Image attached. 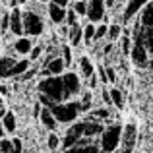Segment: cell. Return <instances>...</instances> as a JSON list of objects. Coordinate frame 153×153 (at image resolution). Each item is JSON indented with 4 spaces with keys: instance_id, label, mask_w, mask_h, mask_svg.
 <instances>
[{
    "instance_id": "17",
    "label": "cell",
    "mask_w": 153,
    "mask_h": 153,
    "mask_svg": "<svg viewBox=\"0 0 153 153\" xmlns=\"http://www.w3.org/2000/svg\"><path fill=\"white\" fill-rule=\"evenodd\" d=\"M68 45L70 47H79L83 41V27L79 25V23H76V25H70L68 27Z\"/></svg>"
},
{
    "instance_id": "33",
    "label": "cell",
    "mask_w": 153,
    "mask_h": 153,
    "mask_svg": "<svg viewBox=\"0 0 153 153\" xmlns=\"http://www.w3.org/2000/svg\"><path fill=\"white\" fill-rule=\"evenodd\" d=\"M41 54H43V45H35L33 49H31V52H29V56H27V58H29L31 62H35V60L41 58Z\"/></svg>"
},
{
    "instance_id": "26",
    "label": "cell",
    "mask_w": 153,
    "mask_h": 153,
    "mask_svg": "<svg viewBox=\"0 0 153 153\" xmlns=\"http://www.w3.org/2000/svg\"><path fill=\"white\" fill-rule=\"evenodd\" d=\"M60 143H62V140L58 138V134H56V132H51L49 138H47V146H49V149L51 151H56L60 147Z\"/></svg>"
},
{
    "instance_id": "30",
    "label": "cell",
    "mask_w": 153,
    "mask_h": 153,
    "mask_svg": "<svg viewBox=\"0 0 153 153\" xmlns=\"http://www.w3.org/2000/svg\"><path fill=\"white\" fill-rule=\"evenodd\" d=\"M118 41H120V49H122L124 54H130V51H132V41H130V37H128L126 33H122V37H120Z\"/></svg>"
},
{
    "instance_id": "6",
    "label": "cell",
    "mask_w": 153,
    "mask_h": 153,
    "mask_svg": "<svg viewBox=\"0 0 153 153\" xmlns=\"http://www.w3.org/2000/svg\"><path fill=\"white\" fill-rule=\"evenodd\" d=\"M147 49H146V45H143V39L140 37V33H136L134 31V41H132V51H130V56H132V62L136 64V66H140V68H146V64H147Z\"/></svg>"
},
{
    "instance_id": "12",
    "label": "cell",
    "mask_w": 153,
    "mask_h": 153,
    "mask_svg": "<svg viewBox=\"0 0 153 153\" xmlns=\"http://www.w3.org/2000/svg\"><path fill=\"white\" fill-rule=\"evenodd\" d=\"M10 33L14 37L23 35V12L19 10V6L10 10Z\"/></svg>"
},
{
    "instance_id": "41",
    "label": "cell",
    "mask_w": 153,
    "mask_h": 153,
    "mask_svg": "<svg viewBox=\"0 0 153 153\" xmlns=\"http://www.w3.org/2000/svg\"><path fill=\"white\" fill-rule=\"evenodd\" d=\"M105 70H107V78H108V83H112V82H116V72L112 70L111 66H105Z\"/></svg>"
},
{
    "instance_id": "22",
    "label": "cell",
    "mask_w": 153,
    "mask_h": 153,
    "mask_svg": "<svg viewBox=\"0 0 153 153\" xmlns=\"http://www.w3.org/2000/svg\"><path fill=\"white\" fill-rule=\"evenodd\" d=\"M111 99H112V107H116V108H122L124 107V95H122V91L118 89V87H111Z\"/></svg>"
},
{
    "instance_id": "20",
    "label": "cell",
    "mask_w": 153,
    "mask_h": 153,
    "mask_svg": "<svg viewBox=\"0 0 153 153\" xmlns=\"http://www.w3.org/2000/svg\"><path fill=\"white\" fill-rule=\"evenodd\" d=\"M79 72H82V78H85V79H89L95 74V66L89 56H82L79 58Z\"/></svg>"
},
{
    "instance_id": "54",
    "label": "cell",
    "mask_w": 153,
    "mask_h": 153,
    "mask_svg": "<svg viewBox=\"0 0 153 153\" xmlns=\"http://www.w3.org/2000/svg\"><path fill=\"white\" fill-rule=\"evenodd\" d=\"M0 35H2V33H0Z\"/></svg>"
},
{
    "instance_id": "19",
    "label": "cell",
    "mask_w": 153,
    "mask_h": 153,
    "mask_svg": "<svg viewBox=\"0 0 153 153\" xmlns=\"http://www.w3.org/2000/svg\"><path fill=\"white\" fill-rule=\"evenodd\" d=\"M31 66H33V64H31L29 58H18L16 64H14V70H12V78H19V76H23Z\"/></svg>"
},
{
    "instance_id": "32",
    "label": "cell",
    "mask_w": 153,
    "mask_h": 153,
    "mask_svg": "<svg viewBox=\"0 0 153 153\" xmlns=\"http://www.w3.org/2000/svg\"><path fill=\"white\" fill-rule=\"evenodd\" d=\"M6 31H10V12H4L0 18V33L4 35Z\"/></svg>"
},
{
    "instance_id": "23",
    "label": "cell",
    "mask_w": 153,
    "mask_h": 153,
    "mask_svg": "<svg viewBox=\"0 0 153 153\" xmlns=\"http://www.w3.org/2000/svg\"><path fill=\"white\" fill-rule=\"evenodd\" d=\"M122 27L118 25V23H112V25H108V33H107V39H108V43H114V41H118L120 37H122Z\"/></svg>"
},
{
    "instance_id": "1",
    "label": "cell",
    "mask_w": 153,
    "mask_h": 153,
    "mask_svg": "<svg viewBox=\"0 0 153 153\" xmlns=\"http://www.w3.org/2000/svg\"><path fill=\"white\" fill-rule=\"evenodd\" d=\"M136 33H140V37L143 39V45L149 54H153V0L142 8V18L134 27Z\"/></svg>"
},
{
    "instance_id": "24",
    "label": "cell",
    "mask_w": 153,
    "mask_h": 153,
    "mask_svg": "<svg viewBox=\"0 0 153 153\" xmlns=\"http://www.w3.org/2000/svg\"><path fill=\"white\" fill-rule=\"evenodd\" d=\"M70 6L74 8V12L79 16V18H85L87 16V0H72Z\"/></svg>"
},
{
    "instance_id": "40",
    "label": "cell",
    "mask_w": 153,
    "mask_h": 153,
    "mask_svg": "<svg viewBox=\"0 0 153 153\" xmlns=\"http://www.w3.org/2000/svg\"><path fill=\"white\" fill-rule=\"evenodd\" d=\"M101 99H103V103H105V105H108V107L112 105V99H111V91H108V89H103V93H101Z\"/></svg>"
},
{
    "instance_id": "14",
    "label": "cell",
    "mask_w": 153,
    "mask_h": 153,
    "mask_svg": "<svg viewBox=\"0 0 153 153\" xmlns=\"http://www.w3.org/2000/svg\"><path fill=\"white\" fill-rule=\"evenodd\" d=\"M147 2H149V0H128L126 10H124V14H122V22L128 23L132 18H136V16L142 12V8L146 6Z\"/></svg>"
},
{
    "instance_id": "28",
    "label": "cell",
    "mask_w": 153,
    "mask_h": 153,
    "mask_svg": "<svg viewBox=\"0 0 153 153\" xmlns=\"http://www.w3.org/2000/svg\"><path fill=\"white\" fill-rule=\"evenodd\" d=\"M91 101H93V97H91V89L89 91H83V97H82V101H79L82 112H87L91 108Z\"/></svg>"
},
{
    "instance_id": "43",
    "label": "cell",
    "mask_w": 153,
    "mask_h": 153,
    "mask_svg": "<svg viewBox=\"0 0 153 153\" xmlns=\"http://www.w3.org/2000/svg\"><path fill=\"white\" fill-rule=\"evenodd\" d=\"M49 2H54V4H58V6H62V8H68L72 0H49Z\"/></svg>"
},
{
    "instance_id": "31",
    "label": "cell",
    "mask_w": 153,
    "mask_h": 153,
    "mask_svg": "<svg viewBox=\"0 0 153 153\" xmlns=\"http://www.w3.org/2000/svg\"><path fill=\"white\" fill-rule=\"evenodd\" d=\"M91 116L93 118H97V120H107V118H111V111L108 108H95L93 112H91Z\"/></svg>"
},
{
    "instance_id": "3",
    "label": "cell",
    "mask_w": 153,
    "mask_h": 153,
    "mask_svg": "<svg viewBox=\"0 0 153 153\" xmlns=\"http://www.w3.org/2000/svg\"><path fill=\"white\" fill-rule=\"evenodd\" d=\"M51 111L58 124H74L78 120V116L82 114L79 101H76V99H70V101H64V103H54L51 107Z\"/></svg>"
},
{
    "instance_id": "7",
    "label": "cell",
    "mask_w": 153,
    "mask_h": 153,
    "mask_svg": "<svg viewBox=\"0 0 153 153\" xmlns=\"http://www.w3.org/2000/svg\"><path fill=\"white\" fill-rule=\"evenodd\" d=\"M82 138H83V120H82V122H78V120H76V122L68 128V132L64 134L60 147H62V149H70V147H74Z\"/></svg>"
},
{
    "instance_id": "48",
    "label": "cell",
    "mask_w": 153,
    "mask_h": 153,
    "mask_svg": "<svg viewBox=\"0 0 153 153\" xmlns=\"http://www.w3.org/2000/svg\"><path fill=\"white\" fill-rule=\"evenodd\" d=\"M4 114H6V108H4V107H0V118H2Z\"/></svg>"
},
{
    "instance_id": "21",
    "label": "cell",
    "mask_w": 153,
    "mask_h": 153,
    "mask_svg": "<svg viewBox=\"0 0 153 153\" xmlns=\"http://www.w3.org/2000/svg\"><path fill=\"white\" fill-rule=\"evenodd\" d=\"M2 126H4V130L8 132V134H14L16 132V128H18V120H16V114L12 111H6V114L2 116Z\"/></svg>"
},
{
    "instance_id": "34",
    "label": "cell",
    "mask_w": 153,
    "mask_h": 153,
    "mask_svg": "<svg viewBox=\"0 0 153 153\" xmlns=\"http://www.w3.org/2000/svg\"><path fill=\"white\" fill-rule=\"evenodd\" d=\"M12 149H14L12 140H8V138H2V140H0V153H12Z\"/></svg>"
},
{
    "instance_id": "51",
    "label": "cell",
    "mask_w": 153,
    "mask_h": 153,
    "mask_svg": "<svg viewBox=\"0 0 153 153\" xmlns=\"http://www.w3.org/2000/svg\"><path fill=\"white\" fill-rule=\"evenodd\" d=\"M2 14H4V8H2V4H0V18H2Z\"/></svg>"
},
{
    "instance_id": "4",
    "label": "cell",
    "mask_w": 153,
    "mask_h": 153,
    "mask_svg": "<svg viewBox=\"0 0 153 153\" xmlns=\"http://www.w3.org/2000/svg\"><path fill=\"white\" fill-rule=\"evenodd\" d=\"M120 140H122V126L120 124H111V126H105L101 140H99V151L101 153H114L120 146Z\"/></svg>"
},
{
    "instance_id": "45",
    "label": "cell",
    "mask_w": 153,
    "mask_h": 153,
    "mask_svg": "<svg viewBox=\"0 0 153 153\" xmlns=\"http://www.w3.org/2000/svg\"><path fill=\"white\" fill-rule=\"evenodd\" d=\"M0 95H2V97H4V95H8V87L2 85V83H0Z\"/></svg>"
},
{
    "instance_id": "5",
    "label": "cell",
    "mask_w": 153,
    "mask_h": 153,
    "mask_svg": "<svg viewBox=\"0 0 153 153\" xmlns=\"http://www.w3.org/2000/svg\"><path fill=\"white\" fill-rule=\"evenodd\" d=\"M45 31V22L43 18L33 10L23 12V35L27 37H39Z\"/></svg>"
},
{
    "instance_id": "25",
    "label": "cell",
    "mask_w": 153,
    "mask_h": 153,
    "mask_svg": "<svg viewBox=\"0 0 153 153\" xmlns=\"http://www.w3.org/2000/svg\"><path fill=\"white\" fill-rule=\"evenodd\" d=\"M95 27L97 25H95L93 22H87V25H83V41H85L87 45L95 39Z\"/></svg>"
},
{
    "instance_id": "15",
    "label": "cell",
    "mask_w": 153,
    "mask_h": 153,
    "mask_svg": "<svg viewBox=\"0 0 153 153\" xmlns=\"http://www.w3.org/2000/svg\"><path fill=\"white\" fill-rule=\"evenodd\" d=\"M47 14H49V18H51L52 23L62 25L64 19H66V8L58 6V4H54V2H49V4H47Z\"/></svg>"
},
{
    "instance_id": "37",
    "label": "cell",
    "mask_w": 153,
    "mask_h": 153,
    "mask_svg": "<svg viewBox=\"0 0 153 153\" xmlns=\"http://www.w3.org/2000/svg\"><path fill=\"white\" fill-rule=\"evenodd\" d=\"M78 153H101L99 151V146L97 143H91V146H85V147H79Z\"/></svg>"
},
{
    "instance_id": "36",
    "label": "cell",
    "mask_w": 153,
    "mask_h": 153,
    "mask_svg": "<svg viewBox=\"0 0 153 153\" xmlns=\"http://www.w3.org/2000/svg\"><path fill=\"white\" fill-rule=\"evenodd\" d=\"M95 74H97V78H99V82L103 83H108V78H107V70H105V66H99L97 68V72H95Z\"/></svg>"
},
{
    "instance_id": "9",
    "label": "cell",
    "mask_w": 153,
    "mask_h": 153,
    "mask_svg": "<svg viewBox=\"0 0 153 153\" xmlns=\"http://www.w3.org/2000/svg\"><path fill=\"white\" fill-rule=\"evenodd\" d=\"M136 134H138V128L136 124H126L122 126V140H120V149H116L114 153H132L136 146Z\"/></svg>"
},
{
    "instance_id": "42",
    "label": "cell",
    "mask_w": 153,
    "mask_h": 153,
    "mask_svg": "<svg viewBox=\"0 0 153 153\" xmlns=\"http://www.w3.org/2000/svg\"><path fill=\"white\" fill-rule=\"evenodd\" d=\"M87 82H89V89H95V87H97V83H99V78H97V74H93L89 79H87Z\"/></svg>"
},
{
    "instance_id": "44",
    "label": "cell",
    "mask_w": 153,
    "mask_h": 153,
    "mask_svg": "<svg viewBox=\"0 0 153 153\" xmlns=\"http://www.w3.org/2000/svg\"><path fill=\"white\" fill-rule=\"evenodd\" d=\"M114 2H116V0H105V8H107V10H108V8H112V6H114Z\"/></svg>"
},
{
    "instance_id": "46",
    "label": "cell",
    "mask_w": 153,
    "mask_h": 153,
    "mask_svg": "<svg viewBox=\"0 0 153 153\" xmlns=\"http://www.w3.org/2000/svg\"><path fill=\"white\" fill-rule=\"evenodd\" d=\"M6 136V130H4V126H2V120H0V140Z\"/></svg>"
},
{
    "instance_id": "35",
    "label": "cell",
    "mask_w": 153,
    "mask_h": 153,
    "mask_svg": "<svg viewBox=\"0 0 153 153\" xmlns=\"http://www.w3.org/2000/svg\"><path fill=\"white\" fill-rule=\"evenodd\" d=\"M62 58H64V62H66V66H72V47L70 45L62 47Z\"/></svg>"
},
{
    "instance_id": "27",
    "label": "cell",
    "mask_w": 153,
    "mask_h": 153,
    "mask_svg": "<svg viewBox=\"0 0 153 153\" xmlns=\"http://www.w3.org/2000/svg\"><path fill=\"white\" fill-rule=\"evenodd\" d=\"M78 19H79V16L74 12V8H72V6H70V8H66V19H64V23L70 27V25H76V23H79Z\"/></svg>"
},
{
    "instance_id": "47",
    "label": "cell",
    "mask_w": 153,
    "mask_h": 153,
    "mask_svg": "<svg viewBox=\"0 0 153 153\" xmlns=\"http://www.w3.org/2000/svg\"><path fill=\"white\" fill-rule=\"evenodd\" d=\"M146 68H153V58H151V60H147V64H146Z\"/></svg>"
},
{
    "instance_id": "49",
    "label": "cell",
    "mask_w": 153,
    "mask_h": 153,
    "mask_svg": "<svg viewBox=\"0 0 153 153\" xmlns=\"http://www.w3.org/2000/svg\"><path fill=\"white\" fill-rule=\"evenodd\" d=\"M29 0H19V6H23V4H27Z\"/></svg>"
},
{
    "instance_id": "13",
    "label": "cell",
    "mask_w": 153,
    "mask_h": 153,
    "mask_svg": "<svg viewBox=\"0 0 153 153\" xmlns=\"http://www.w3.org/2000/svg\"><path fill=\"white\" fill-rule=\"evenodd\" d=\"M12 49H14V54L16 56H29L31 49H33V41H31V37H27V35L16 37Z\"/></svg>"
},
{
    "instance_id": "18",
    "label": "cell",
    "mask_w": 153,
    "mask_h": 153,
    "mask_svg": "<svg viewBox=\"0 0 153 153\" xmlns=\"http://www.w3.org/2000/svg\"><path fill=\"white\" fill-rule=\"evenodd\" d=\"M39 120H41V124L47 128L49 132H54L56 128H58V122H56L54 114H52V111L49 107H43L41 108V114H39Z\"/></svg>"
},
{
    "instance_id": "11",
    "label": "cell",
    "mask_w": 153,
    "mask_h": 153,
    "mask_svg": "<svg viewBox=\"0 0 153 153\" xmlns=\"http://www.w3.org/2000/svg\"><path fill=\"white\" fill-rule=\"evenodd\" d=\"M105 0H87V22H103L105 19Z\"/></svg>"
},
{
    "instance_id": "10",
    "label": "cell",
    "mask_w": 153,
    "mask_h": 153,
    "mask_svg": "<svg viewBox=\"0 0 153 153\" xmlns=\"http://www.w3.org/2000/svg\"><path fill=\"white\" fill-rule=\"evenodd\" d=\"M66 62H64L62 56H52V58L45 60L43 64V70H41V76L43 78H49V76H62L66 72Z\"/></svg>"
},
{
    "instance_id": "38",
    "label": "cell",
    "mask_w": 153,
    "mask_h": 153,
    "mask_svg": "<svg viewBox=\"0 0 153 153\" xmlns=\"http://www.w3.org/2000/svg\"><path fill=\"white\" fill-rule=\"evenodd\" d=\"M35 74H37V68H33V66H31L29 70H27V72H25L23 76H19L18 79H19V82H27V79H31V78H33Z\"/></svg>"
},
{
    "instance_id": "2",
    "label": "cell",
    "mask_w": 153,
    "mask_h": 153,
    "mask_svg": "<svg viewBox=\"0 0 153 153\" xmlns=\"http://www.w3.org/2000/svg\"><path fill=\"white\" fill-rule=\"evenodd\" d=\"M37 89H39V93H41V95H47L52 103H64V101H68L62 76H49V78H43L41 82H39Z\"/></svg>"
},
{
    "instance_id": "29",
    "label": "cell",
    "mask_w": 153,
    "mask_h": 153,
    "mask_svg": "<svg viewBox=\"0 0 153 153\" xmlns=\"http://www.w3.org/2000/svg\"><path fill=\"white\" fill-rule=\"evenodd\" d=\"M107 33H108V25L107 23H99V25L95 27V39L93 41H101V39L107 37Z\"/></svg>"
},
{
    "instance_id": "39",
    "label": "cell",
    "mask_w": 153,
    "mask_h": 153,
    "mask_svg": "<svg viewBox=\"0 0 153 153\" xmlns=\"http://www.w3.org/2000/svg\"><path fill=\"white\" fill-rule=\"evenodd\" d=\"M12 146H14V149H12V153H22L23 151V143L19 138H14L12 140Z\"/></svg>"
},
{
    "instance_id": "50",
    "label": "cell",
    "mask_w": 153,
    "mask_h": 153,
    "mask_svg": "<svg viewBox=\"0 0 153 153\" xmlns=\"http://www.w3.org/2000/svg\"><path fill=\"white\" fill-rule=\"evenodd\" d=\"M0 107H4V97L0 95Z\"/></svg>"
},
{
    "instance_id": "8",
    "label": "cell",
    "mask_w": 153,
    "mask_h": 153,
    "mask_svg": "<svg viewBox=\"0 0 153 153\" xmlns=\"http://www.w3.org/2000/svg\"><path fill=\"white\" fill-rule=\"evenodd\" d=\"M62 82H64V89H66L68 101L74 97H78L82 93V79L76 72H64L62 74Z\"/></svg>"
},
{
    "instance_id": "52",
    "label": "cell",
    "mask_w": 153,
    "mask_h": 153,
    "mask_svg": "<svg viewBox=\"0 0 153 153\" xmlns=\"http://www.w3.org/2000/svg\"><path fill=\"white\" fill-rule=\"evenodd\" d=\"M8 2H10V0H0V4H8Z\"/></svg>"
},
{
    "instance_id": "16",
    "label": "cell",
    "mask_w": 153,
    "mask_h": 153,
    "mask_svg": "<svg viewBox=\"0 0 153 153\" xmlns=\"http://www.w3.org/2000/svg\"><path fill=\"white\" fill-rule=\"evenodd\" d=\"M16 60H18V58H16V56H10V54L0 56V79L12 78V70H14Z\"/></svg>"
},
{
    "instance_id": "53",
    "label": "cell",
    "mask_w": 153,
    "mask_h": 153,
    "mask_svg": "<svg viewBox=\"0 0 153 153\" xmlns=\"http://www.w3.org/2000/svg\"><path fill=\"white\" fill-rule=\"evenodd\" d=\"M39 2H49V0H39Z\"/></svg>"
}]
</instances>
